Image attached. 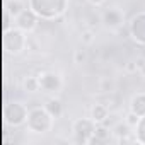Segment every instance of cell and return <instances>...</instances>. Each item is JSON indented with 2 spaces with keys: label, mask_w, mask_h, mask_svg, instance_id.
Returning <instances> with one entry per match:
<instances>
[{
  "label": "cell",
  "mask_w": 145,
  "mask_h": 145,
  "mask_svg": "<svg viewBox=\"0 0 145 145\" xmlns=\"http://www.w3.org/2000/svg\"><path fill=\"white\" fill-rule=\"evenodd\" d=\"M27 7L43 21H53L65 14L68 0H27Z\"/></svg>",
  "instance_id": "cell-1"
},
{
  "label": "cell",
  "mask_w": 145,
  "mask_h": 145,
  "mask_svg": "<svg viewBox=\"0 0 145 145\" xmlns=\"http://www.w3.org/2000/svg\"><path fill=\"white\" fill-rule=\"evenodd\" d=\"M53 123H55V118L48 113V109L44 106L43 108L38 106V108L29 109L27 121H26V128L31 133L44 135V133H48V131L53 130Z\"/></svg>",
  "instance_id": "cell-2"
},
{
  "label": "cell",
  "mask_w": 145,
  "mask_h": 145,
  "mask_svg": "<svg viewBox=\"0 0 145 145\" xmlns=\"http://www.w3.org/2000/svg\"><path fill=\"white\" fill-rule=\"evenodd\" d=\"M27 114H29V109L24 103L21 101H12V103H7L5 108H4V116H5V121L9 126H22L26 125L27 121Z\"/></svg>",
  "instance_id": "cell-3"
},
{
  "label": "cell",
  "mask_w": 145,
  "mask_h": 145,
  "mask_svg": "<svg viewBox=\"0 0 145 145\" xmlns=\"http://www.w3.org/2000/svg\"><path fill=\"white\" fill-rule=\"evenodd\" d=\"M97 123L92 118H77L72 123V133L79 143H91V138L94 137Z\"/></svg>",
  "instance_id": "cell-4"
},
{
  "label": "cell",
  "mask_w": 145,
  "mask_h": 145,
  "mask_svg": "<svg viewBox=\"0 0 145 145\" xmlns=\"http://www.w3.org/2000/svg\"><path fill=\"white\" fill-rule=\"evenodd\" d=\"M4 44H5L7 53L16 56L22 50H26V46H27V34L24 31H21L19 27L9 29L5 33V38H4Z\"/></svg>",
  "instance_id": "cell-5"
},
{
  "label": "cell",
  "mask_w": 145,
  "mask_h": 145,
  "mask_svg": "<svg viewBox=\"0 0 145 145\" xmlns=\"http://www.w3.org/2000/svg\"><path fill=\"white\" fill-rule=\"evenodd\" d=\"M38 79H39V87H41V91L46 92V94L55 96V94H58V92L61 91V87H63V79H61L60 74H56V72H50V70L41 72V74L38 75Z\"/></svg>",
  "instance_id": "cell-6"
},
{
  "label": "cell",
  "mask_w": 145,
  "mask_h": 145,
  "mask_svg": "<svg viewBox=\"0 0 145 145\" xmlns=\"http://www.w3.org/2000/svg\"><path fill=\"white\" fill-rule=\"evenodd\" d=\"M123 22H125V12L120 7H116V5L104 9L103 14H101V24L106 29H109V31L120 29L123 26Z\"/></svg>",
  "instance_id": "cell-7"
},
{
  "label": "cell",
  "mask_w": 145,
  "mask_h": 145,
  "mask_svg": "<svg viewBox=\"0 0 145 145\" xmlns=\"http://www.w3.org/2000/svg\"><path fill=\"white\" fill-rule=\"evenodd\" d=\"M38 22H39V17L36 16V12L33 10V9H24V10H21L16 17H14V24H16V27H19L21 31H24L26 34H31V33H34L36 31V27H38Z\"/></svg>",
  "instance_id": "cell-8"
},
{
  "label": "cell",
  "mask_w": 145,
  "mask_h": 145,
  "mask_svg": "<svg viewBox=\"0 0 145 145\" xmlns=\"http://www.w3.org/2000/svg\"><path fill=\"white\" fill-rule=\"evenodd\" d=\"M130 36L135 43L145 44V12H138L130 21Z\"/></svg>",
  "instance_id": "cell-9"
},
{
  "label": "cell",
  "mask_w": 145,
  "mask_h": 145,
  "mask_svg": "<svg viewBox=\"0 0 145 145\" xmlns=\"http://www.w3.org/2000/svg\"><path fill=\"white\" fill-rule=\"evenodd\" d=\"M130 111L137 116H145V92H137L130 99Z\"/></svg>",
  "instance_id": "cell-10"
},
{
  "label": "cell",
  "mask_w": 145,
  "mask_h": 145,
  "mask_svg": "<svg viewBox=\"0 0 145 145\" xmlns=\"http://www.w3.org/2000/svg\"><path fill=\"white\" fill-rule=\"evenodd\" d=\"M109 116V108L104 104V103H96L92 108H91V118L99 125V123H104Z\"/></svg>",
  "instance_id": "cell-11"
},
{
  "label": "cell",
  "mask_w": 145,
  "mask_h": 145,
  "mask_svg": "<svg viewBox=\"0 0 145 145\" xmlns=\"http://www.w3.org/2000/svg\"><path fill=\"white\" fill-rule=\"evenodd\" d=\"M111 135H113V130H109L108 126H104V123H99L96 126L94 137L91 138V143H108L111 140Z\"/></svg>",
  "instance_id": "cell-12"
},
{
  "label": "cell",
  "mask_w": 145,
  "mask_h": 145,
  "mask_svg": "<svg viewBox=\"0 0 145 145\" xmlns=\"http://www.w3.org/2000/svg\"><path fill=\"white\" fill-rule=\"evenodd\" d=\"M44 108L48 109V113H50L55 120H58V118L63 116V104H61V101H60L58 97H50V99L46 101Z\"/></svg>",
  "instance_id": "cell-13"
},
{
  "label": "cell",
  "mask_w": 145,
  "mask_h": 145,
  "mask_svg": "<svg viewBox=\"0 0 145 145\" xmlns=\"http://www.w3.org/2000/svg\"><path fill=\"white\" fill-rule=\"evenodd\" d=\"M130 130H133V128H131L125 120H123V121H120V123L113 128V135L116 137V140H121V138H126V137L131 133Z\"/></svg>",
  "instance_id": "cell-14"
},
{
  "label": "cell",
  "mask_w": 145,
  "mask_h": 145,
  "mask_svg": "<svg viewBox=\"0 0 145 145\" xmlns=\"http://www.w3.org/2000/svg\"><path fill=\"white\" fill-rule=\"evenodd\" d=\"M22 87H24L26 92H38V91H41L38 75H27L24 79V82H22Z\"/></svg>",
  "instance_id": "cell-15"
},
{
  "label": "cell",
  "mask_w": 145,
  "mask_h": 145,
  "mask_svg": "<svg viewBox=\"0 0 145 145\" xmlns=\"http://www.w3.org/2000/svg\"><path fill=\"white\" fill-rule=\"evenodd\" d=\"M133 130H135V140H137V143L145 145V116H142L138 120V123H137V126Z\"/></svg>",
  "instance_id": "cell-16"
},
{
  "label": "cell",
  "mask_w": 145,
  "mask_h": 145,
  "mask_svg": "<svg viewBox=\"0 0 145 145\" xmlns=\"http://www.w3.org/2000/svg\"><path fill=\"white\" fill-rule=\"evenodd\" d=\"M21 10H24V4L21 0H7V12L12 17H16Z\"/></svg>",
  "instance_id": "cell-17"
},
{
  "label": "cell",
  "mask_w": 145,
  "mask_h": 145,
  "mask_svg": "<svg viewBox=\"0 0 145 145\" xmlns=\"http://www.w3.org/2000/svg\"><path fill=\"white\" fill-rule=\"evenodd\" d=\"M114 80L109 77H101L99 79V92H113L114 91Z\"/></svg>",
  "instance_id": "cell-18"
},
{
  "label": "cell",
  "mask_w": 145,
  "mask_h": 145,
  "mask_svg": "<svg viewBox=\"0 0 145 145\" xmlns=\"http://www.w3.org/2000/svg\"><path fill=\"white\" fill-rule=\"evenodd\" d=\"M86 58H87V55H86V50H74V63H77V65H80V63H84L86 61Z\"/></svg>",
  "instance_id": "cell-19"
},
{
  "label": "cell",
  "mask_w": 145,
  "mask_h": 145,
  "mask_svg": "<svg viewBox=\"0 0 145 145\" xmlns=\"http://www.w3.org/2000/svg\"><path fill=\"white\" fill-rule=\"evenodd\" d=\"M138 120H140V116H137V114H135V113H131V111H130V113L126 114V118H125V121H126L131 128H135V126H137Z\"/></svg>",
  "instance_id": "cell-20"
},
{
  "label": "cell",
  "mask_w": 145,
  "mask_h": 145,
  "mask_svg": "<svg viewBox=\"0 0 145 145\" xmlns=\"http://www.w3.org/2000/svg\"><path fill=\"white\" fill-rule=\"evenodd\" d=\"M80 41H82L84 44H91V43L94 41V33H92V31H84L82 36H80Z\"/></svg>",
  "instance_id": "cell-21"
},
{
  "label": "cell",
  "mask_w": 145,
  "mask_h": 145,
  "mask_svg": "<svg viewBox=\"0 0 145 145\" xmlns=\"http://www.w3.org/2000/svg\"><path fill=\"white\" fill-rule=\"evenodd\" d=\"M126 70H128V72H137V70H138L137 61H128V63H126Z\"/></svg>",
  "instance_id": "cell-22"
},
{
  "label": "cell",
  "mask_w": 145,
  "mask_h": 145,
  "mask_svg": "<svg viewBox=\"0 0 145 145\" xmlns=\"http://www.w3.org/2000/svg\"><path fill=\"white\" fill-rule=\"evenodd\" d=\"M87 2H89L91 5H94V7H101V5L106 2V0H87Z\"/></svg>",
  "instance_id": "cell-23"
},
{
  "label": "cell",
  "mask_w": 145,
  "mask_h": 145,
  "mask_svg": "<svg viewBox=\"0 0 145 145\" xmlns=\"http://www.w3.org/2000/svg\"><path fill=\"white\" fill-rule=\"evenodd\" d=\"M138 72H140V74L145 77V61H143V65H140V68H138Z\"/></svg>",
  "instance_id": "cell-24"
}]
</instances>
